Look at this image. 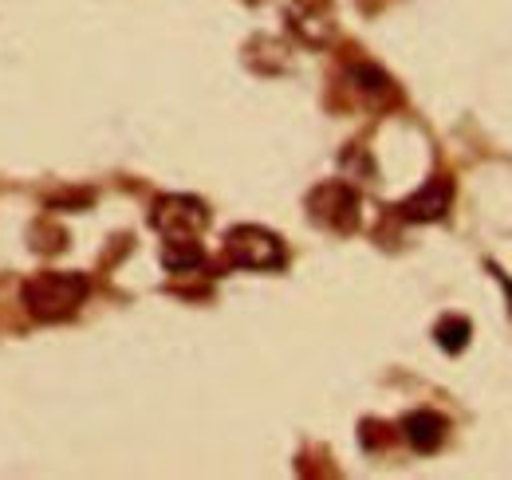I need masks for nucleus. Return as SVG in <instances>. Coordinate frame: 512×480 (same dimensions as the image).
Returning <instances> with one entry per match:
<instances>
[{"label":"nucleus","mask_w":512,"mask_h":480,"mask_svg":"<svg viewBox=\"0 0 512 480\" xmlns=\"http://www.w3.org/2000/svg\"><path fill=\"white\" fill-rule=\"evenodd\" d=\"M91 296L83 272H36L20 284V303L36 323H64Z\"/></svg>","instance_id":"obj_1"},{"label":"nucleus","mask_w":512,"mask_h":480,"mask_svg":"<svg viewBox=\"0 0 512 480\" xmlns=\"http://www.w3.org/2000/svg\"><path fill=\"white\" fill-rule=\"evenodd\" d=\"M304 205H308V217L320 225L323 233H335V237H351L359 229V221H363V197H359V189L339 178L312 185V193H308Z\"/></svg>","instance_id":"obj_2"},{"label":"nucleus","mask_w":512,"mask_h":480,"mask_svg":"<svg viewBox=\"0 0 512 480\" xmlns=\"http://www.w3.org/2000/svg\"><path fill=\"white\" fill-rule=\"evenodd\" d=\"M225 260L245 272H276V268H284L288 248L264 225H233L225 233Z\"/></svg>","instance_id":"obj_3"},{"label":"nucleus","mask_w":512,"mask_h":480,"mask_svg":"<svg viewBox=\"0 0 512 480\" xmlns=\"http://www.w3.org/2000/svg\"><path fill=\"white\" fill-rule=\"evenodd\" d=\"M150 229L166 240H197L209 229V205L193 193H162L150 205Z\"/></svg>","instance_id":"obj_4"},{"label":"nucleus","mask_w":512,"mask_h":480,"mask_svg":"<svg viewBox=\"0 0 512 480\" xmlns=\"http://www.w3.org/2000/svg\"><path fill=\"white\" fill-rule=\"evenodd\" d=\"M284 20L304 48H327L335 40V12L327 0H292L284 8Z\"/></svg>","instance_id":"obj_5"},{"label":"nucleus","mask_w":512,"mask_h":480,"mask_svg":"<svg viewBox=\"0 0 512 480\" xmlns=\"http://www.w3.org/2000/svg\"><path fill=\"white\" fill-rule=\"evenodd\" d=\"M449 205H453V181H449L446 174H434L422 189H414V193L398 205V217H406V221H414V225H434V221L446 217Z\"/></svg>","instance_id":"obj_6"},{"label":"nucleus","mask_w":512,"mask_h":480,"mask_svg":"<svg viewBox=\"0 0 512 480\" xmlns=\"http://www.w3.org/2000/svg\"><path fill=\"white\" fill-rule=\"evenodd\" d=\"M347 83H351V91H355L367 107H375V111H386V107L398 103V87H394V79L386 75L379 63H351V67H347Z\"/></svg>","instance_id":"obj_7"},{"label":"nucleus","mask_w":512,"mask_h":480,"mask_svg":"<svg viewBox=\"0 0 512 480\" xmlns=\"http://www.w3.org/2000/svg\"><path fill=\"white\" fill-rule=\"evenodd\" d=\"M449 421L438 410H410L402 418V437L414 453H438L446 445Z\"/></svg>","instance_id":"obj_8"},{"label":"nucleus","mask_w":512,"mask_h":480,"mask_svg":"<svg viewBox=\"0 0 512 480\" xmlns=\"http://www.w3.org/2000/svg\"><path fill=\"white\" fill-rule=\"evenodd\" d=\"M205 264V248L197 240H166L162 244V268L166 272H197Z\"/></svg>","instance_id":"obj_9"},{"label":"nucleus","mask_w":512,"mask_h":480,"mask_svg":"<svg viewBox=\"0 0 512 480\" xmlns=\"http://www.w3.org/2000/svg\"><path fill=\"white\" fill-rule=\"evenodd\" d=\"M434 339H438V347L446 355H461L469 347V339H473V323L465 315H442L434 323Z\"/></svg>","instance_id":"obj_10"}]
</instances>
